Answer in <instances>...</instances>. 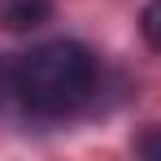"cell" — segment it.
Returning <instances> with one entry per match:
<instances>
[{"label":"cell","mask_w":161,"mask_h":161,"mask_svg":"<svg viewBox=\"0 0 161 161\" xmlns=\"http://www.w3.org/2000/svg\"><path fill=\"white\" fill-rule=\"evenodd\" d=\"M96 92V57L74 39H48L13 57V96L39 118H65Z\"/></svg>","instance_id":"obj_1"},{"label":"cell","mask_w":161,"mask_h":161,"mask_svg":"<svg viewBox=\"0 0 161 161\" xmlns=\"http://www.w3.org/2000/svg\"><path fill=\"white\" fill-rule=\"evenodd\" d=\"M53 18V0H0V26L4 31H35Z\"/></svg>","instance_id":"obj_2"},{"label":"cell","mask_w":161,"mask_h":161,"mask_svg":"<svg viewBox=\"0 0 161 161\" xmlns=\"http://www.w3.org/2000/svg\"><path fill=\"white\" fill-rule=\"evenodd\" d=\"M139 35H144L148 48L161 53V0H148V4H144V13H139Z\"/></svg>","instance_id":"obj_3"},{"label":"cell","mask_w":161,"mask_h":161,"mask_svg":"<svg viewBox=\"0 0 161 161\" xmlns=\"http://www.w3.org/2000/svg\"><path fill=\"white\" fill-rule=\"evenodd\" d=\"M135 153L139 157H153V161H161V126H148V131L135 139Z\"/></svg>","instance_id":"obj_4"},{"label":"cell","mask_w":161,"mask_h":161,"mask_svg":"<svg viewBox=\"0 0 161 161\" xmlns=\"http://www.w3.org/2000/svg\"><path fill=\"white\" fill-rule=\"evenodd\" d=\"M13 96V61H4L0 57V105Z\"/></svg>","instance_id":"obj_5"}]
</instances>
